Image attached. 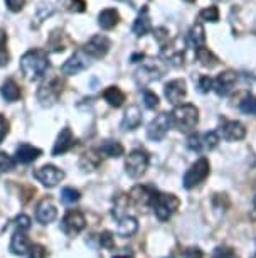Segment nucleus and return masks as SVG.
<instances>
[{
  "label": "nucleus",
  "instance_id": "obj_19",
  "mask_svg": "<svg viewBox=\"0 0 256 258\" xmlns=\"http://www.w3.org/2000/svg\"><path fill=\"white\" fill-rule=\"evenodd\" d=\"M164 74V69L159 67L155 63H150V64H143L137 71V78H139L140 83H150L155 81V79H160Z\"/></svg>",
  "mask_w": 256,
  "mask_h": 258
},
{
  "label": "nucleus",
  "instance_id": "obj_11",
  "mask_svg": "<svg viewBox=\"0 0 256 258\" xmlns=\"http://www.w3.org/2000/svg\"><path fill=\"white\" fill-rule=\"evenodd\" d=\"M236 81H238V74H236L234 71H231V69L223 71V73H219L218 78L214 79L212 90H214L219 97H228V95L234 90Z\"/></svg>",
  "mask_w": 256,
  "mask_h": 258
},
{
  "label": "nucleus",
  "instance_id": "obj_37",
  "mask_svg": "<svg viewBox=\"0 0 256 258\" xmlns=\"http://www.w3.org/2000/svg\"><path fill=\"white\" fill-rule=\"evenodd\" d=\"M15 165V159H12L10 156H7L5 152H0V172H7L12 170Z\"/></svg>",
  "mask_w": 256,
  "mask_h": 258
},
{
  "label": "nucleus",
  "instance_id": "obj_3",
  "mask_svg": "<svg viewBox=\"0 0 256 258\" xmlns=\"http://www.w3.org/2000/svg\"><path fill=\"white\" fill-rule=\"evenodd\" d=\"M152 206H153V213H155V216L159 218L160 221H167L169 218L179 209L180 201H179V197L174 196V194H162V193L159 194L157 193Z\"/></svg>",
  "mask_w": 256,
  "mask_h": 258
},
{
  "label": "nucleus",
  "instance_id": "obj_20",
  "mask_svg": "<svg viewBox=\"0 0 256 258\" xmlns=\"http://www.w3.org/2000/svg\"><path fill=\"white\" fill-rule=\"evenodd\" d=\"M41 156V150L34 145H29V144H22L17 147L15 150V161L21 162V164H30L34 162L35 159Z\"/></svg>",
  "mask_w": 256,
  "mask_h": 258
},
{
  "label": "nucleus",
  "instance_id": "obj_48",
  "mask_svg": "<svg viewBox=\"0 0 256 258\" xmlns=\"http://www.w3.org/2000/svg\"><path fill=\"white\" fill-rule=\"evenodd\" d=\"M7 129H9V124H7L5 118L0 115V142L3 140V137L7 135Z\"/></svg>",
  "mask_w": 256,
  "mask_h": 258
},
{
  "label": "nucleus",
  "instance_id": "obj_26",
  "mask_svg": "<svg viewBox=\"0 0 256 258\" xmlns=\"http://www.w3.org/2000/svg\"><path fill=\"white\" fill-rule=\"evenodd\" d=\"M196 58H198V61L200 63V66H204V67H216L219 64V59L218 56H216L212 51L207 49L206 46H202V47H199V49H196Z\"/></svg>",
  "mask_w": 256,
  "mask_h": 258
},
{
  "label": "nucleus",
  "instance_id": "obj_31",
  "mask_svg": "<svg viewBox=\"0 0 256 258\" xmlns=\"http://www.w3.org/2000/svg\"><path fill=\"white\" fill-rule=\"evenodd\" d=\"M239 110L245 115H256V97L246 95V97L239 101Z\"/></svg>",
  "mask_w": 256,
  "mask_h": 258
},
{
  "label": "nucleus",
  "instance_id": "obj_1",
  "mask_svg": "<svg viewBox=\"0 0 256 258\" xmlns=\"http://www.w3.org/2000/svg\"><path fill=\"white\" fill-rule=\"evenodd\" d=\"M47 67H49V58L44 49H30L21 58V71L30 81L44 76Z\"/></svg>",
  "mask_w": 256,
  "mask_h": 258
},
{
  "label": "nucleus",
  "instance_id": "obj_47",
  "mask_svg": "<svg viewBox=\"0 0 256 258\" xmlns=\"http://www.w3.org/2000/svg\"><path fill=\"white\" fill-rule=\"evenodd\" d=\"M180 258H202V252L199 248H187L186 252L180 255Z\"/></svg>",
  "mask_w": 256,
  "mask_h": 258
},
{
  "label": "nucleus",
  "instance_id": "obj_29",
  "mask_svg": "<svg viewBox=\"0 0 256 258\" xmlns=\"http://www.w3.org/2000/svg\"><path fill=\"white\" fill-rule=\"evenodd\" d=\"M137 229H139V223H137L135 218H120V223H118V235L120 236H132Z\"/></svg>",
  "mask_w": 256,
  "mask_h": 258
},
{
  "label": "nucleus",
  "instance_id": "obj_51",
  "mask_svg": "<svg viewBox=\"0 0 256 258\" xmlns=\"http://www.w3.org/2000/svg\"><path fill=\"white\" fill-rule=\"evenodd\" d=\"M115 258H128V257H115Z\"/></svg>",
  "mask_w": 256,
  "mask_h": 258
},
{
  "label": "nucleus",
  "instance_id": "obj_44",
  "mask_svg": "<svg viewBox=\"0 0 256 258\" xmlns=\"http://www.w3.org/2000/svg\"><path fill=\"white\" fill-rule=\"evenodd\" d=\"M5 3L10 12H21L26 5V0H5Z\"/></svg>",
  "mask_w": 256,
  "mask_h": 258
},
{
  "label": "nucleus",
  "instance_id": "obj_6",
  "mask_svg": "<svg viewBox=\"0 0 256 258\" xmlns=\"http://www.w3.org/2000/svg\"><path fill=\"white\" fill-rule=\"evenodd\" d=\"M148 154L145 150H133L128 154L127 161H125V170L130 177H140L145 174V170L148 167Z\"/></svg>",
  "mask_w": 256,
  "mask_h": 258
},
{
  "label": "nucleus",
  "instance_id": "obj_42",
  "mask_svg": "<svg viewBox=\"0 0 256 258\" xmlns=\"http://www.w3.org/2000/svg\"><path fill=\"white\" fill-rule=\"evenodd\" d=\"M214 85V79H211L209 76H200L199 78V91L200 93H209Z\"/></svg>",
  "mask_w": 256,
  "mask_h": 258
},
{
  "label": "nucleus",
  "instance_id": "obj_45",
  "mask_svg": "<svg viewBox=\"0 0 256 258\" xmlns=\"http://www.w3.org/2000/svg\"><path fill=\"white\" fill-rule=\"evenodd\" d=\"M100 243H101V247H105V248H113V247H115L112 233H108V231L101 233V235H100Z\"/></svg>",
  "mask_w": 256,
  "mask_h": 258
},
{
  "label": "nucleus",
  "instance_id": "obj_4",
  "mask_svg": "<svg viewBox=\"0 0 256 258\" xmlns=\"http://www.w3.org/2000/svg\"><path fill=\"white\" fill-rule=\"evenodd\" d=\"M209 176V161L207 159H199L191 165V169H187V172L184 174V188L186 189H194L198 186L202 184Z\"/></svg>",
  "mask_w": 256,
  "mask_h": 258
},
{
  "label": "nucleus",
  "instance_id": "obj_8",
  "mask_svg": "<svg viewBox=\"0 0 256 258\" xmlns=\"http://www.w3.org/2000/svg\"><path fill=\"white\" fill-rule=\"evenodd\" d=\"M110 47H112V42H110V39L106 37V35H101V34H96L93 35L91 39H89L88 42L85 44V53L88 54L89 58L93 59H101L105 58L106 54H108Z\"/></svg>",
  "mask_w": 256,
  "mask_h": 258
},
{
  "label": "nucleus",
  "instance_id": "obj_15",
  "mask_svg": "<svg viewBox=\"0 0 256 258\" xmlns=\"http://www.w3.org/2000/svg\"><path fill=\"white\" fill-rule=\"evenodd\" d=\"M221 133L226 140L229 142H238L243 140L246 137V129L241 122H236V120H226L221 127Z\"/></svg>",
  "mask_w": 256,
  "mask_h": 258
},
{
  "label": "nucleus",
  "instance_id": "obj_41",
  "mask_svg": "<svg viewBox=\"0 0 256 258\" xmlns=\"http://www.w3.org/2000/svg\"><path fill=\"white\" fill-rule=\"evenodd\" d=\"M66 7L71 12H85L86 2L85 0H66Z\"/></svg>",
  "mask_w": 256,
  "mask_h": 258
},
{
  "label": "nucleus",
  "instance_id": "obj_30",
  "mask_svg": "<svg viewBox=\"0 0 256 258\" xmlns=\"http://www.w3.org/2000/svg\"><path fill=\"white\" fill-rule=\"evenodd\" d=\"M100 150H89L81 157V167L85 170H94L100 167L101 164V156H98Z\"/></svg>",
  "mask_w": 256,
  "mask_h": 258
},
{
  "label": "nucleus",
  "instance_id": "obj_12",
  "mask_svg": "<svg viewBox=\"0 0 256 258\" xmlns=\"http://www.w3.org/2000/svg\"><path fill=\"white\" fill-rule=\"evenodd\" d=\"M165 98L172 103V105H180L187 97V86L184 79H172L165 85Z\"/></svg>",
  "mask_w": 256,
  "mask_h": 258
},
{
  "label": "nucleus",
  "instance_id": "obj_13",
  "mask_svg": "<svg viewBox=\"0 0 256 258\" xmlns=\"http://www.w3.org/2000/svg\"><path fill=\"white\" fill-rule=\"evenodd\" d=\"M86 226V220L80 211H69L62 220V231L68 236H74L80 231H83Z\"/></svg>",
  "mask_w": 256,
  "mask_h": 258
},
{
  "label": "nucleus",
  "instance_id": "obj_16",
  "mask_svg": "<svg viewBox=\"0 0 256 258\" xmlns=\"http://www.w3.org/2000/svg\"><path fill=\"white\" fill-rule=\"evenodd\" d=\"M56 216H57V209L49 199H44L39 202L37 209H35V218H37L39 223H42V225L53 223V221L56 220Z\"/></svg>",
  "mask_w": 256,
  "mask_h": 258
},
{
  "label": "nucleus",
  "instance_id": "obj_24",
  "mask_svg": "<svg viewBox=\"0 0 256 258\" xmlns=\"http://www.w3.org/2000/svg\"><path fill=\"white\" fill-rule=\"evenodd\" d=\"M29 238L24 235V231H15L14 236L10 240V250L15 255H24V253L29 252Z\"/></svg>",
  "mask_w": 256,
  "mask_h": 258
},
{
  "label": "nucleus",
  "instance_id": "obj_17",
  "mask_svg": "<svg viewBox=\"0 0 256 258\" xmlns=\"http://www.w3.org/2000/svg\"><path fill=\"white\" fill-rule=\"evenodd\" d=\"M186 42H187V46L192 47L194 51L202 46H206V31H204L202 24L196 22L194 26L191 27V31H189V34L186 37Z\"/></svg>",
  "mask_w": 256,
  "mask_h": 258
},
{
  "label": "nucleus",
  "instance_id": "obj_32",
  "mask_svg": "<svg viewBox=\"0 0 256 258\" xmlns=\"http://www.w3.org/2000/svg\"><path fill=\"white\" fill-rule=\"evenodd\" d=\"M199 17L200 21L204 22H211V24H216L219 21V10L216 5H211V7H206V9H202L199 12Z\"/></svg>",
  "mask_w": 256,
  "mask_h": 258
},
{
  "label": "nucleus",
  "instance_id": "obj_5",
  "mask_svg": "<svg viewBox=\"0 0 256 258\" xmlns=\"http://www.w3.org/2000/svg\"><path fill=\"white\" fill-rule=\"evenodd\" d=\"M62 91V83L59 78H51L49 81L42 83L37 90V100L42 106H51L59 100V95Z\"/></svg>",
  "mask_w": 256,
  "mask_h": 258
},
{
  "label": "nucleus",
  "instance_id": "obj_46",
  "mask_svg": "<svg viewBox=\"0 0 256 258\" xmlns=\"http://www.w3.org/2000/svg\"><path fill=\"white\" fill-rule=\"evenodd\" d=\"M153 35L157 37V41L160 42V44L164 46L165 41H169V34H167V29H164V27H159V29L153 31Z\"/></svg>",
  "mask_w": 256,
  "mask_h": 258
},
{
  "label": "nucleus",
  "instance_id": "obj_18",
  "mask_svg": "<svg viewBox=\"0 0 256 258\" xmlns=\"http://www.w3.org/2000/svg\"><path fill=\"white\" fill-rule=\"evenodd\" d=\"M74 135L71 132L69 129H62L61 133H59L56 144H54V149H53V156H61V154H66L68 150L73 149L74 145Z\"/></svg>",
  "mask_w": 256,
  "mask_h": 258
},
{
  "label": "nucleus",
  "instance_id": "obj_39",
  "mask_svg": "<svg viewBox=\"0 0 256 258\" xmlns=\"http://www.w3.org/2000/svg\"><path fill=\"white\" fill-rule=\"evenodd\" d=\"M212 258H238V255L228 247H218L212 253Z\"/></svg>",
  "mask_w": 256,
  "mask_h": 258
},
{
  "label": "nucleus",
  "instance_id": "obj_49",
  "mask_svg": "<svg viewBox=\"0 0 256 258\" xmlns=\"http://www.w3.org/2000/svg\"><path fill=\"white\" fill-rule=\"evenodd\" d=\"M251 218H253V220H256V208L253 209V213H251Z\"/></svg>",
  "mask_w": 256,
  "mask_h": 258
},
{
  "label": "nucleus",
  "instance_id": "obj_9",
  "mask_svg": "<svg viewBox=\"0 0 256 258\" xmlns=\"http://www.w3.org/2000/svg\"><path fill=\"white\" fill-rule=\"evenodd\" d=\"M89 66V56L85 51H78L71 56L68 61L62 64L61 71L66 76H74V74H80L81 71H85Z\"/></svg>",
  "mask_w": 256,
  "mask_h": 258
},
{
  "label": "nucleus",
  "instance_id": "obj_34",
  "mask_svg": "<svg viewBox=\"0 0 256 258\" xmlns=\"http://www.w3.org/2000/svg\"><path fill=\"white\" fill-rule=\"evenodd\" d=\"M61 201L68 206L74 204V202L80 201V191H76L74 188H64L61 191Z\"/></svg>",
  "mask_w": 256,
  "mask_h": 258
},
{
  "label": "nucleus",
  "instance_id": "obj_23",
  "mask_svg": "<svg viewBox=\"0 0 256 258\" xmlns=\"http://www.w3.org/2000/svg\"><path fill=\"white\" fill-rule=\"evenodd\" d=\"M118 22H120V14H118L116 9H105L98 15V24H100V27L103 31L115 29Z\"/></svg>",
  "mask_w": 256,
  "mask_h": 258
},
{
  "label": "nucleus",
  "instance_id": "obj_50",
  "mask_svg": "<svg viewBox=\"0 0 256 258\" xmlns=\"http://www.w3.org/2000/svg\"><path fill=\"white\" fill-rule=\"evenodd\" d=\"M186 2H189V3H192V2H196V0H186Z\"/></svg>",
  "mask_w": 256,
  "mask_h": 258
},
{
  "label": "nucleus",
  "instance_id": "obj_38",
  "mask_svg": "<svg viewBox=\"0 0 256 258\" xmlns=\"http://www.w3.org/2000/svg\"><path fill=\"white\" fill-rule=\"evenodd\" d=\"M187 147L191 150H194V152H200V150H202V142H200V135H198V133L189 135Z\"/></svg>",
  "mask_w": 256,
  "mask_h": 258
},
{
  "label": "nucleus",
  "instance_id": "obj_28",
  "mask_svg": "<svg viewBox=\"0 0 256 258\" xmlns=\"http://www.w3.org/2000/svg\"><path fill=\"white\" fill-rule=\"evenodd\" d=\"M100 152L105 154L106 157H121L125 149L118 140H105L100 147Z\"/></svg>",
  "mask_w": 256,
  "mask_h": 258
},
{
  "label": "nucleus",
  "instance_id": "obj_7",
  "mask_svg": "<svg viewBox=\"0 0 256 258\" xmlns=\"http://www.w3.org/2000/svg\"><path fill=\"white\" fill-rule=\"evenodd\" d=\"M172 125V118H171V113H159L155 118L150 122L147 129V137L150 138L153 142H160L162 138L167 135L169 129Z\"/></svg>",
  "mask_w": 256,
  "mask_h": 258
},
{
  "label": "nucleus",
  "instance_id": "obj_25",
  "mask_svg": "<svg viewBox=\"0 0 256 258\" xmlns=\"http://www.w3.org/2000/svg\"><path fill=\"white\" fill-rule=\"evenodd\" d=\"M103 98L110 106H115V108H118V106L123 105V101H125V98L127 97H125V93L118 88V86H108V88L103 91Z\"/></svg>",
  "mask_w": 256,
  "mask_h": 258
},
{
  "label": "nucleus",
  "instance_id": "obj_21",
  "mask_svg": "<svg viewBox=\"0 0 256 258\" xmlns=\"http://www.w3.org/2000/svg\"><path fill=\"white\" fill-rule=\"evenodd\" d=\"M132 31H133V34L139 35V37H142V35H145V34H148L152 31V22H150V15H148L147 7H143L142 12L139 14V17L135 19Z\"/></svg>",
  "mask_w": 256,
  "mask_h": 258
},
{
  "label": "nucleus",
  "instance_id": "obj_33",
  "mask_svg": "<svg viewBox=\"0 0 256 258\" xmlns=\"http://www.w3.org/2000/svg\"><path fill=\"white\" fill-rule=\"evenodd\" d=\"M200 142H202L204 150H212L219 144V135L216 132H207V133L200 135Z\"/></svg>",
  "mask_w": 256,
  "mask_h": 258
},
{
  "label": "nucleus",
  "instance_id": "obj_22",
  "mask_svg": "<svg viewBox=\"0 0 256 258\" xmlns=\"http://www.w3.org/2000/svg\"><path fill=\"white\" fill-rule=\"evenodd\" d=\"M142 124V112L137 105H132L125 112V117L121 120V130H135Z\"/></svg>",
  "mask_w": 256,
  "mask_h": 258
},
{
  "label": "nucleus",
  "instance_id": "obj_10",
  "mask_svg": "<svg viewBox=\"0 0 256 258\" xmlns=\"http://www.w3.org/2000/svg\"><path fill=\"white\" fill-rule=\"evenodd\" d=\"M34 177L37 179L41 184L47 186V188H54L64 177V172L61 169H57L56 165H42L34 172Z\"/></svg>",
  "mask_w": 256,
  "mask_h": 258
},
{
  "label": "nucleus",
  "instance_id": "obj_43",
  "mask_svg": "<svg viewBox=\"0 0 256 258\" xmlns=\"http://www.w3.org/2000/svg\"><path fill=\"white\" fill-rule=\"evenodd\" d=\"M46 248L41 247V245H34V247L29 248V258H46Z\"/></svg>",
  "mask_w": 256,
  "mask_h": 258
},
{
  "label": "nucleus",
  "instance_id": "obj_2",
  "mask_svg": "<svg viewBox=\"0 0 256 258\" xmlns=\"http://www.w3.org/2000/svg\"><path fill=\"white\" fill-rule=\"evenodd\" d=\"M172 125L180 132H191L196 129L199 122V110L191 103H184V105H177L174 112L171 113Z\"/></svg>",
  "mask_w": 256,
  "mask_h": 258
},
{
  "label": "nucleus",
  "instance_id": "obj_40",
  "mask_svg": "<svg viewBox=\"0 0 256 258\" xmlns=\"http://www.w3.org/2000/svg\"><path fill=\"white\" fill-rule=\"evenodd\" d=\"M15 228H17V231H27V229H30V218L26 216V214L17 216L15 218Z\"/></svg>",
  "mask_w": 256,
  "mask_h": 258
},
{
  "label": "nucleus",
  "instance_id": "obj_35",
  "mask_svg": "<svg viewBox=\"0 0 256 258\" xmlns=\"http://www.w3.org/2000/svg\"><path fill=\"white\" fill-rule=\"evenodd\" d=\"M9 63V51H7V34L0 31V66Z\"/></svg>",
  "mask_w": 256,
  "mask_h": 258
},
{
  "label": "nucleus",
  "instance_id": "obj_36",
  "mask_svg": "<svg viewBox=\"0 0 256 258\" xmlns=\"http://www.w3.org/2000/svg\"><path fill=\"white\" fill-rule=\"evenodd\" d=\"M143 105L147 106L148 110H155L159 106V97H157L153 91H143Z\"/></svg>",
  "mask_w": 256,
  "mask_h": 258
},
{
  "label": "nucleus",
  "instance_id": "obj_14",
  "mask_svg": "<svg viewBox=\"0 0 256 258\" xmlns=\"http://www.w3.org/2000/svg\"><path fill=\"white\" fill-rule=\"evenodd\" d=\"M157 193L153 191L152 188H147V186H135V188L130 191V201L135 206H152L153 199H155Z\"/></svg>",
  "mask_w": 256,
  "mask_h": 258
},
{
  "label": "nucleus",
  "instance_id": "obj_27",
  "mask_svg": "<svg viewBox=\"0 0 256 258\" xmlns=\"http://www.w3.org/2000/svg\"><path fill=\"white\" fill-rule=\"evenodd\" d=\"M0 93H2L3 100L7 101H17L21 98V88H19V85L14 79H7L2 85V88H0Z\"/></svg>",
  "mask_w": 256,
  "mask_h": 258
}]
</instances>
